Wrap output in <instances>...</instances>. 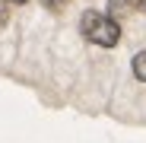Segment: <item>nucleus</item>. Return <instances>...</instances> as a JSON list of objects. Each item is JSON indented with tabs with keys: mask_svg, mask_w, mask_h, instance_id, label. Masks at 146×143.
<instances>
[{
	"mask_svg": "<svg viewBox=\"0 0 146 143\" xmlns=\"http://www.w3.org/2000/svg\"><path fill=\"white\" fill-rule=\"evenodd\" d=\"M10 19V0H0V26Z\"/></svg>",
	"mask_w": 146,
	"mask_h": 143,
	"instance_id": "4",
	"label": "nucleus"
},
{
	"mask_svg": "<svg viewBox=\"0 0 146 143\" xmlns=\"http://www.w3.org/2000/svg\"><path fill=\"white\" fill-rule=\"evenodd\" d=\"M108 3H111L114 13H127V10H130V0H108Z\"/></svg>",
	"mask_w": 146,
	"mask_h": 143,
	"instance_id": "3",
	"label": "nucleus"
},
{
	"mask_svg": "<svg viewBox=\"0 0 146 143\" xmlns=\"http://www.w3.org/2000/svg\"><path fill=\"white\" fill-rule=\"evenodd\" d=\"M80 32L86 35V41L99 45V48H114L121 41V26L117 19L108 16V13H99V10H86L80 16Z\"/></svg>",
	"mask_w": 146,
	"mask_h": 143,
	"instance_id": "1",
	"label": "nucleus"
},
{
	"mask_svg": "<svg viewBox=\"0 0 146 143\" xmlns=\"http://www.w3.org/2000/svg\"><path fill=\"white\" fill-rule=\"evenodd\" d=\"M137 7H143V10H146V0H137Z\"/></svg>",
	"mask_w": 146,
	"mask_h": 143,
	"instance_id": "6",
	"label": "nucleus"
},
{
	"mask_svg": "<svg viewBox=\"0 0 146 143\" xmlns=\"http://www.w3.org/2000/svg\"><path fill=\"white\" fill-rule=\"evenodd\" d=\"M41 3L48 7V10H60V7H67L70 0H41Z\"/></svg>",
	"mask_w": 146,
	"mask_h": 143,
	"instance_id": "5",
	"label": "nucleus"
},
{
	"mask_svg": "<svg viewBox=\"0 0 146 143\" xmlns=\"http://www.w3.org/2000/svg\"><path fill=\"white\" fill-rule=\"evenodd\" d=\"M10 3H26V0H10Z\"/></svg>",
	"mask_w": 146,
	"mask_h": 143,
	"instance_id": "7",
	"label": "nucleus"
},
{
	"mask_svg": "<svg viewBox=\"0 0 146 143\" xmlns=\"http://www.w3.org/2000/svg\"><path fill=\"white\" fill-rule=\"evenodd\" d=\"M133 76H137L140 83H146V51H140V54L133 57Z\"/></svg>",
	"mask_w": 146,
	"mask_h": 143,
	"instance_id": "2",
	"label": "nucleus"
}]
</instances>
